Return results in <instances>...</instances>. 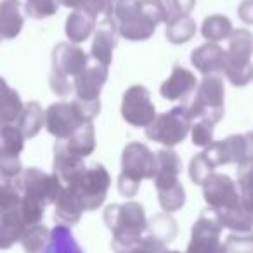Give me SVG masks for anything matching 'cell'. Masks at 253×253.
Returning a JSON list of instances; mask_svg holds the SVG:
<instances>
[{
	"instance_id": "4316f807",
	"label": "cell",
	"mask_w": 253,
	"mask_h": 253,
	"mask_svg": "<svg viewBox=\"0 0 253 253\" xmlns=\"http://www.w3.org/2000/svg\"><path fill=\"white\" fill-rule=\"evenodd\" d=\"M196 30V21L189 14H179L167 23L165 37L172 45H182L194 39Z\"/></svg>"
},
{
	"instance_id": "5bb4252c",
	"label": "cell",
	"mask_w": 253,
	"mask_h": 253,
	"mask_svg": "<svg viewBox=\"0 0 253 253\" xmlns=\"http://www.w3.org/2000/svg\"><path fill=\"white\" fill-rule=\"evenodd\" d=\"M109 66L99 63L95 59H88V64L84 68L80 75L73 80V92L80 101H101V92L104 84L108 82Z\"/></svg>"
},
{
	"instance_id": "ba28073f",
	"label": "cell",
	"mask_w": 253,
	"mask_h": 253,
	"mask_svg": "<svg viewBox=\"0 0 253 253\" xmlns=\"http://www.w3.org/2000/svg\"><path fill=\"white\" fill-rule=\"evenodd\" d=\"M191 125H193V116L189 111V104H179L170 111L156 115V118L146 126V137L165 148H175L187 137Z\"/></svg>"
},
{
	"instance_id": "836d02e7",
	"label": "cell",
	"mask_w": 253,
	"mask_h": 253,
	"mask_svg": "<svg viewBox=\"0 0 253 253\" xmlns=\"http://www.w3.org/2000/svg\"><path fill=\"white\" fill-rule=\"evenodd\" d=\"M148 232L169 245L177 236V222L169 211H163L155 215L151 222H148Z\"/></svg>"
},
{
	"instance_id": "2e32d148",
	"label": "cell",
	"mask_w": 253,
	"mask_h": 253,
	"mask_svg": "<svg viewBox=\"0 0 253 253\" xmlns=\"http://www.w3.org/2000/svg\"><path fill=\"white\" fill-rule=\"evenodd\" d=\"M198 80L196 75L184 66H173L170 77L160 87V94L170 102L187 104V97L196 90Z\"/></svg>"
},
{
	"instance_id": "ffe728a7",
	"label": "cell",
	"mask_w": 253,
	"mask_h": 253,
	"mask_svg": "<svg viewBox=\"0 0 253 253\" xmlns=\"http://www.w3.org/2000/svg\"><path fill=\"white\" fill-rule=\"evenodd\" d=\"M56 211H54V220L57 224L75 225L80 222L82 215L85 211V207L82 203L78 193L71 186H63L61 193L56 200Z\"/></svg>"
},
{
	"instance_id": "5b68a950",
	"label": "cell",
	"mask_w": 253,
	"mask_h": 253,
	"mask_svg": "<svg viewBox=\"0 0 253 253\" xmlns=\"http://www.w3.org/2000/svg\"><path fill=\"white\" fill-rule=\"evenodd\" d=\"M101 113V101H80L73 102H54L45 109V130L56 141H66L78 126L85 122H94Z\"/></svg>"
},
{
	"instance_id": "1f68e13d",
	"label": "cell",
	"mask_w": 253,
	"mask_h": 253,
	"mask_svg": "<svg viewBox=\"0 0 253 253\" xmlns=\"http://www.w3.org/2000/svg\"><path fill=\"white\" fill-rule=\"evenodd\" d=\"M218 217V220L222 222L224 229L234 232H246L253 231V215L250 211H246L245 208H236V210H227V211H213Z\"/></svg>"
},
{
	"instance_id": "f546056e",
	"label": "cell",
	"mask_w": 253,
	"mask_h": 253,
	"mask_svg": "<svg viewBox=\"0 0 253 253\" xmlns=\"http://www.w3.org/2000/svg\"><path fill=\"white\" fill-rule=\"evenodd\" d=\"M156 191H158V203L163 211L175 213V211L182 210V207L186 205V189H184L180 180L158 186Z\"/></svg>"
},
{
	"instance_id": "4dcf8cb0",
	"label": "cell",
	"mask_w": 253,
	"mask_h": 253,
	"mask_svg": "<svg viewBox=\"0 0 253 253\" xmlns=\"http://www.w3.org/2000/svg\"><path fill=\"white\" fill-rule=\"evenodd\" d=\"M234 30L231 19L224 14H213L205 18L203 25H201V35L207 42H222V40L229 39Z\"/></svg>"
},
{
	"instance_id": "30bf717a",
	"label": "cell",
	"mask_w": 253,
	"mask_h": 253,
	"mask_svg": "<svg viewBox=\"0 0 253 253\" xmlns=\"http://www.w3.org/2000/svg\"><path fill=\"white\" fill-rule=\"evenodd\" d=\"M68 186H71L78 193L85 211H94L104 205L109 186H111V175L104 165L95 163L85 169V172Z\"/></svg>"
},
{
	"instance_id": "d590c367",
	"label": "cell",
	"mask_w": 253,
	"mask_h": 253,
	"mask_svg": "<svg viewBox=\"0 0 253 253\" xmlns=\"http://www.w3.org/2000/svg\"><path fill=\"white\" fill-rule=\"evenodd\" d=\"M23 106L25 102L21 101V95L9 87L0 97V123H16Z\"/></svg>"
},
{
	"instance_id": "8fae6325",
	"label": "cell",
	"mask_w": 253,
	"mask_h": 253,
	"mask_svg": "<svg viewBox=\"0 0 253 253\" xmlns=\"http://www.w3.org/2000/svg\"><path fill=\"white\" fill-rule=\"evenodd\" d=\"M222 231L224 225L213 210H203L193 225L187 253H222Z\"/></svg>"
},
{
	"instance_id": "74e56055",
	"label": "cell",
	"mask_w": 253,
	"mask_h": 253,
	"mask_svg": "<svg viewBox=\"0 0 253 253\" xmlns=\"http://www.w3.org/2000/svg\"><path fill=\"white\" fill-rule=\"evenodd\" d=\"M213 128L215 123L207 118H196L193 120L191 125V139H193L194 146L200 148H207L213 142Z\"/></svg>"
},
{
	"instance_id": "ab89813d",
	"label": "cell",
	"mask_w": 253,
	"mask_h": 253,
	"mask_svg": "<svg viewBox=\"0 0 253 253\" xmlns=\"http://www.w3.org/2000/svg\"><path fill=\"white\" fill-rule=\"evenodd\" d=\"M59 5V0H26L25 12L33 19H45L56 14Z\"/></svg>"
},
{
	"instance_id": "8992f818",
	"label": "cell",
	"mask_w": 253,
	"mask_h": 253,
	"mask_svg": "<svg viewBox=\"0 0 253 253\" xmlns=\"http://www.w3.org/2000/svg\"><path fill=\"white\" fill-rule=\"evenodd\" d=\"M88 56L78 43L61 42L52 49V68L49 85L57 97H68L73 92V80L88 64Z\"/></svg>"
},
{
	"instance_id": "6da1fadb",
	"label": "cell",
	"mask_w": 253,
	"mask_h": 253,
	"mask_svg": "<svg viewBox=\"0 0 253 253\" xmlns=\"http://www.w3.org/2000/svg\"><path fill=\"white\" fill-rule=\"evenodd\" d=\"M102 16L111 18L120 37L128 42L149 40L160 23H165L156 0H108Z\"/></svg>"
},
{
	"instance_id": "60d3db41",
	"label": "cell",
	"mask_w": 253,
	"mask_h": 253,
	"mask_svg": "<svg viewBox=\"0 0 253 253\" xmlns=\"http://www.w3.org/2000/svg\"><path fill=\"white\" fill-rule=\"evenodd\" d=\"M229 252H253V231L234 232L222 243V253Z\"/></svg>"
},
{
	"instance_id": "bcb514c9",
	"label": "cell",
	"mask_w": 253,
	"mask_h": 253,
	"mask_svg": "<svg viewBox=\"0 0 253 253\" xmlns=\"http://www.w3.org/2000/svg\"><path fill=\"white\" fill-rule=\"evenodd\" d=\"M245 139H246V153H248V162L253 160V130L245 134Z\"/></svg>"
},
{
	"instance_id": "83f0119b",
	"label": "cell",
	"mask_w": 253,
	"mask_h": 253,
	"mask_svg": "<svg viewBox=\"0 0 253 253\" xmlns=\"http://www.w3.org/2000/svg\"><path fill=\"white\" fill-rule=\"evenodd\" d=\"M43 252L49 253H80L82 248L75 241V236L71 232L70 225L57 224L52 231L49 232V241Z\"/></svg>"
},
{
	"instance_id": "277c9868",
	"label": "cell",
	"mask_w": 253,
	"mask_h": 253,
	"mask_svg": "<svg viewBox=\"0 0 253 253\" xmlns=\"http://www.w3.org/2000/svg\"><path fill=\"white\" fill-rule=\"evenodd\" d=\"M156 173V155L142 142H128L122 151V172L118 175V193L132 200L139 193L142 180H153Z\"/></svg>"
},
{
	"instance_id": "603a6c76",
	"label": "cell",
	"mask_w": 253,
	"mask_h": 253,
	"mask_svg": "<svg viewBox=\"0 0 253 253\" xmlns=\"http://www.w3.org/2000/svg\"><path fill=\"white\" fill-rule=\"evenodd\" d=\"M95 16L88 14L84 9H73L70 16L66 18V25H64V32L70 42L73 43H84L92 33L95 32Z\"/></svg>"
},
{
	"instance_id": "f6af8a7d",
	"label": "cell",
	"mask_w": 253,
	"mask_h": 253,
	"mask_svg": "<svg viewBox=\"0 0 253 253\" xmlns=\"http://www.w3.org/2000/svg\"><path fill=\"white\" fill-rule=\"evenodd\" d=\"M177 14H191L196 5V0H172Z\"/></svg>"
},
{
	"instance_id": "44dd1931",
	"label": "cell",
	"mask_w": 253,
	"mask_h": 253,
	"mask_svg": "<svg viewBox=\"0 0 253 253\" xmlns=\"http://www.w3.org/2000/svg\"><path fill=\"white\" fill-rule=\"evenodd\" d=\"M26 227L28 224L19 210V205L2 211L0 213V250H9L21 241Z\"/></svg>"
},
{
	"instance_id": "e0dca14e",
	"label": "cell",
	"mask_w": 253,
	"mask_h": 253,
	"mask_svg": "<svg viewBox=\"0 0 253 253\" xmlns=\"http://www.w3.org/2000/svg\"><path fill=\"white\" fill-rule=\"evenodd\" d=\"M120 33L116 28L115 21L108 16H104L99 26H95L94 32V42H92V49L88 56L92 59L99 61V63L106 64V66H111L113 63V50L118 45Z\"/></svg>"
},
{
	"instance_id": "b9f144b4",
	"label": "cell",
	"mask_w": 253,
	"mask_h": 253,
	"mask_svg": "<svg viewBox=\"0 0 253 253\" xmlns=\"http://www.w3.org/2000/svg\"><path fill=\"white\" fill-rule=\"evenodd\" d=\"M59 4L68 9H84L97 18L99 14H104L108 0H59Z\"/></svg>"
},
{
	"instance_id": "9c48e42d",
	"label": "cell",
	"mask_w": 253,
	"mask_h": 253,
	"mask_svg": "<svg viewBox=\"0 0 253 253\" xmlns=\"http://www.w3.org/2000/svg\"><path fill=\"white\" fill-rule=\"evenodd\" d=\"M193 120L207 118L217 125L225 111L224 80L218 75H208L198 84L194 99L189 102Z\"/></svg>"
},
{
	"instance_id": "d6a6232c",
	"label": "cell",
	"mask_w": 253,
	"mask_h": 253,
	"mask_svg": "<svg viewBox=\"0 0 253 253\" xmlns=\"http://www.w3.org/2000/svg\"><path fill=\"white\" fill-rule=\"evenodd\" d=\"M238 189L245 210L253 215V160L238 165Z\"/></svg>"
},
{
	"instance_id": "484cf974",
	"label": "cell",
	"mask_w": 253,
	"mask_h": 253,
	"mask_svg": "<svg viewBox=\"0 0 253 253\" xmlns=\"http://www.w3.org/2000/svg\"><path fill=\"white\" fill-rule=\"evenodd\" d=\"M63 142L71 153H75V155L82 156V158L90 156L92 153L95 151V128H94L92 120L78 126L77 130Z\"/></svg>"
},
{
	"instance_id": "7c38bea8",
	"label": "cell",
	"mask_w": 253,
	"mask_h": 253,
	"mask_svg": "<svg viewBox=\"0 0 253 253\" xmlns=\"http://www.w3.org/2000/svg\"><path fill=\"white\" fill-rule=\"evenodd\" d=\"M201 187H203V198L207 201L208 208H211L217 213L243 207L238 182L225 173L213 172Z\"/></svg>"
},
{
	"instance_id": "e575fe53",
	"label": "cell",
	"mask_w": 253,
	"mask_h": 253,
	"mask_svg": "<svg viewBox=\"0 0 253 253\" xmlns=\"http://www.w3.org/2000/svg\"><path fill=\"white\" fill-rule=\"evenodd\" d=\"M49 229L47 225H43L42 222L39 224H32L26 227L25 234L21 238V245H23V250L25 252H43L47 246V241H49Z\"/></svg>"
},
{
	"instance_id": "ee69618b",
	"label": "cell",
	"mask_w": 253,
	"mask_h": 253,
	"mask_svg": "<svg viewBox=\"0 0 253 253\" xmlns=\"http://www.w3.org/2000/svg\"><path fill=\"white\" fill-rule=\"evenodd\" d=\"M238 16L245 25L253 26V0H243L238 5Z\"/></svg>"
},
{
	"instance_id": "3957f363",
	"label": "cell",
	"mask_w": 253,
	"mask_h": 253,
	"mask_svg": "<svg viewBox=\"0 0 253 253\" xmlns=\"http://www.w3.org/2000/svg\"><path fill=\"white\" fill-rule=\"evenodd\" d=\"M104 224L111 231L115 252H134L139 239L148 232L144 207L137 201L113 203L104 208Z\"/></svg>"
},
{
	"instance_id": "52a82bcc",
	"label": "cell",
	"mask_w": 253,
	"mask_h": 253,
	"mask_svg": "<svg viewBox=\"0 0 253 253\" xmlns=\"http://www.w3.org/2000/svg\"><path fill=\"white\" fill-rule=\"evenodd\" d=\"M253 35L246 28L232 30L225 50L224 75L234 87H246L253 80Z\"/></svg>"
},
{
	"instance_id": "d6986e66",
	"label": "cell",
	"mask_w": 253,
	"mask_h": 253,
	"mask_svg": "<svg viewBox=\"0 0 253 253\" xmlns=\"http://www.w3.org/2000/svg\"><path fill=\"white\" fill-rule=\"evenodd\" d=\"M225 50L218 45V42H205L191 52V64L201 75H218L224 73Z\"/></svg>"
},
{
	"instance_id": "f35d334b",
	"label": "cell",
	"mask_w": 253,
	"mask_h": 253,
	"mask_svg": "<svg viewBox=\"0 0 253 253\" xmlns=\"http://www.w3.org/2000/svg\"><path fill=\"white\" fill-rule=\"evenodd\" d=\"M23 170L19 156H0V184H18Z\"/></svg>"
},
{
	"instance_id": "7a4b0ae2",
	"label": "cell",
	"mask_w": 253,
	"mask_h": 253,
	"mask_svg": "<svg viewBox=\"0 0 253 253\" xmlns=\"http://www.w3.org/2000/svg\"><path fill=\"white\" fill-rule=\"evenodd\" d=\"M18 186L21 191L19 210L28 225L43 220L45 208L56 203L57 194L63 189V182L56 173H45L37 167L23 170Z\"/></svg>"
},
{
	"instance_id": "cb8c5ba5",
	"label": "cell",
	"mask_w": 253,
	"mask_h": 253,
	"mask_svg": "<svg viewBox=\"0 0 253 253\" xmlns=\"http://www.w3.org/2000/svg\"><path fill=\"white\" fill-rule=\"evenodd\" d=\"M180 172H182V162L172 148H165L156 153V173L153 179L156 187L179 180Z\"/></svg>"
},
{
	"instance_id": "ac0fdd59",
	"label": "cell",
	"mask_w": 253,
	"mask_h": 253,
	"mask_svg": "<svg viewBox=\"0 0 253 253\" xmlns=\"http://www.w3.org/2000/svg\"><path fill=\"white\" fill-rule=\"evenodd\" d=\"M85 162L82 156L71 153L70 149L64 146L63 141H56L54 146V163H52V172L59 177L63 186L75 182L82 173L85 172Z\"/></svg>"
},
{
	"instance_id": "f1b7e54d",
	"label": "cell",
	"mask_w": 253,
	"mask_h": 253,
	"mask_svg": "<svg viewBox=\"0 0 253 253\" xmlns=\"http://www.w3.org/2000/svg\"><path fill=\"white\" fill-rule=\"evenodd\" d=\"M26 137L16 123H0V156H19Z\"/></svg>"
},
{
	"instance_id": "4fadbf2b",
	"label": "cell",
	"mask_w": 253,
	"mask_h": 253,
	"mask_svg": "<svg viewBox=\"0 0 253 253\" xmlns=\"http://www.w3.org/2000/svg\"><path fill=\"white\" fill-rule=\"evenodd\" d=\"M122 116L135 128H146L156 118L151 92L144 85H132L125 90L122 97Z\"/></svg>"
},
{
	"instance_id": "8d00e7d4",
	"label": "cell",
	"mask_w": 253,
	"mask_h": 253,
	"mask_svg": "<svg viewBox=\"0 0 253 253\" xmlns=\"http://www.w3.org/2000/svg\"><path fill=\"white\" fill-rule=\"evenodd\" d=\"M215 172V165L210 162L207 153H198L193 156L189 163V179L193 180L196 186H203L207 179Z\"/></svg>"
},
{
	"instance_id": "c3c4849f",
	"label": "cell",
	"mask_w": 253,
	"mask_h": 253,
	"mask_svg": "<svg viewBox=\"0 0 253 253\" xmlns=\"http://www.w3.org/2000/svg\"><path fill=\"white\" fill-rule=\"evenodd\" d=\"M0 42H2V37H0Z\"/></svg>"
},
{
	"instance_id": "7dc6e473",
	"label": "cell",
	"mask_w": 253,
	"mask_h": 253,
	"mask_svg": "<svg viewBox=\"0 0 253 253\" xmlns=\"http://www.w3.org/2000/svg\"><path fill=\"white\" fill-rule=\"evenodd\" d=\"M9 88V85H7V82L4 80V78L0 77V97H2V94H4L5 90Z\"/></svg>"
},
{
	"instance_id": "7402d4cb",
	"label": "cell",
	"mask_w": 253,
	"mask_h": 253,
	"mask_svg": "<svg viewBox=\"0 0 253 253\" xmlns=\"http://www.w3.org/2000/svg\"><path fill=\"white\" fill-rule=\"evenodd\" d=\"M25 18L23 4L19 0H2L0 2V37L5 40H14L19 37Z\"/></svg>"
},
{
	"instance_id": "d4e9b609",
	"label": "cell",
	"mask_w": 253,
	"mask_h": 253,
	"mask_svg": "<svg viewBox=\"0 0 253 253\" xmlns=\"http://www.w3.org/2000/svg\"><path fill=\"white\" fill-rule=\"evenodd\" d=\"M16 125L19 126V130L23 132L26 139H33L40 134V130L45 125V111L40 108L37 101H30L23 106L21 113H19Z\"/></svg>"
},
{
	"instance_id": "7bdbcfd3",
	"label": "cell",
	"mask_w": 253,
	"mask_h": 253,
	"mask_svg": "<svg viewBox=\"0 0 253 253\" xmlns=\"http://www.w3.org/2000/svg\"><path fill=\"white\" fill-rule=\"evenodd\" d=\"M165 252H169V245L163 243L162 239H158L156 236L148 234L139 239V243L135 245L132 253H165Z\"/></svg>"
},
{
	"instance_id": "9a60e30c",
	"label": "cell",
	"mask_w": 253,
	"mask_h": 253,
	"mask_svg": "<svg viewBox=\"0 0 253 253\" xmlns=\"http://www.w3.org/2000/svg\"><path fill=\"white\" fill-rule=\"evenodd\" d=\"M205 153L210 158V162L217 167L222 165H241L248 162V153H246V139L245 135H229L222 141H213L210 146L205 148Z\"/></svg>"
}]
</instances>
